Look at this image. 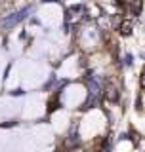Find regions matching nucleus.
Segmentation results:
<instances>
[{"label": "nucleus", "mask_w": 145, "mask_h": 152, "mask_svg": "<svg viewBox=\"0 0 145 152\" xmlns=\"http://www.w3.org/2000/svg\"><path fill=\"white\" fill-rule=\"evenodd\" d=\"M139 86H141V88L145 89V70L141 72V78H139Z\"/></svg>", "instance_id": "4"}, {"label": "nucleus", "mask_w": 145, "mask_h": 152, "mask_svg": "<svg viewBox=\"0 0 145 152\" xmlns=\"http://www.w3.org/2000/svg\"><path fill=\"white\" fill-rule=\"evenodd\" d=\"M105 95H107V99L113 101V103L118 101V91H117V88H115L113 84H107V88H105Z\"/></svg>", "instance_id": "2"}, {"label": "nucleus", "mask_w": 145, "mask_h": 152, "mask_svg": "<svg viewBox=\"0 0 145 152\" xmlns=\"http://www.w3.org/2000/svg\"><path fill=\"white\" fill-rule=\"evenodd\" d=\"M132 21H122L120 23V27H118V32L122 36H128V34H132Z\"/></svg>", "instance_id": "3"}, {"label": "nucleus", "mask_w": 145, "mask_h": 152, "mask_svg": "<svg viewBox=\"0 0 145 152\" xmlns=\"http://www.w3.org/2000/svg\"><path fill=\"white\" fill-rule=\"evenodd\" d=\"M29 13H31V8H23V10H19V12L16 13H12V15H8V17H4L2 21H0V25H2L4 28H10V27H13V25H17L19 21H23Z\"/></svg>", "instance_id": "1"}]
</instances>
